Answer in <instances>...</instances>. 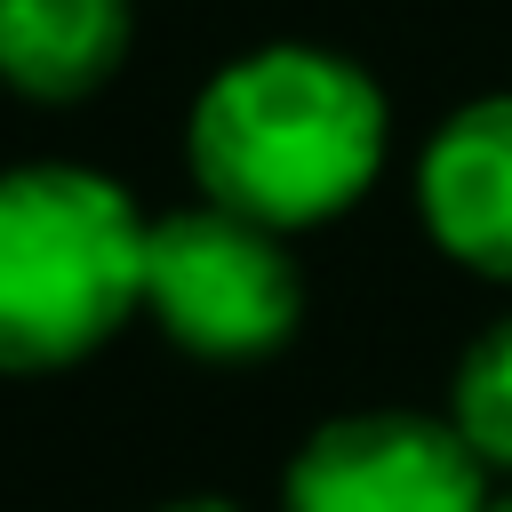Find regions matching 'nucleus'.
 I'll return each instance as SVG.
<instances>
[{
    "instance_id": "nucleus-1",
    "label": "nucleus",
    "mask_w": 512,
    "mask_h": 512,
    "mask_svg": "<svg viewBox=\"0 0 512 512\" xmlns=\"http://www.w3.org/2000/svg\"><path fill=\"white\" fill-rule=\"evenodd\" d=\"M384 144H392L384 88L352 56L304 48V40L232 56L192 96V120H184L200 192L272 232H312L344 216L376 184Z\"/></svg>"
},
{
    "instance_id": "nucleus-2",
    "label": "nucleus",
    "mask_w": 512,
    "mask_h": 512,
    "mask_svg": "<svg viewBox=\"0 0 512 512\" xmlns=\"http://www.w3.org/2000/svg\"><path fill=\"white\" fill-rule=\"evenodd\" d=\"M144 232L136 200L64 160L0 176V376H48L88 360L144 312Z\"/></svg>"
},
{
    "instance_id": "nucleus-3",
    "label": "nucleus",
    "mask_w": 512,
    "mask_h": 512,
    "mask_svg": "<svg viewBox=\"0 0 512 512\" xmlns=\"http://www.w3.org/2000/svg\"><path fill=\"white\" fill-rule=\"evenodd\" d=\"M144 312L168 328L176 352L248 368L272 360L304 320V272L288 256V232L232 216L216 200L152 216L144 232Z\"/></svg>"
},
{
    "instance_id": "nucleus-4",
    "label": "nucleus",
    "mask_w": 512,
    "mask_h": 512,
    "mask_svg": "<svg viewBox=\"0 0 512 512\" xmlns=\"http://www.w3.org/2000/svg\"><path fill=\"white\" fill-rule=\"evenodd\" d=\"M488 464L448 416L360 408L328 416L280 480V512H480Z\"/></svg>"
},
{
    "instance_id": "nucleus-5",
    "label": "nucleus",
    "mask_w": 512,
    "mask_h": 512,
    "mask_svg": "<svg viewBox=\"0 0 512 512\" xmlns=\"http://www.w3.org/2000/svg\"><path fill=\"white\" fill-rule=\"evenodd\" d=\"M416 216L432 248L480 280H512V88L456 104L416 160Z\"/></svg>"
},
{
    "instance_id": "nucleus-6",
    "label": "nucleus",
    "mask_w": 512,
    "mask_h": 512,
    "mask_svg": "<svg viewBox=\"0 0 512 512\" xmlns=\"http://www.w3.org/2000/svg\"><path fill=\"white\" fill-rule=\"evenodd\" d=\"M136 40V0H0V80L24 104L96 96Z\"/></svg>"
},
{
    "instance_id": "nucleus-7",
    "label": "nucleus",
    "mask_w": 512,
    "mask_h": 512,
    "mask_svg": "<svg viewBox=\"0 0 512 512\" xmlns=\"http://www.w3.org/2000/svg\"><path fill=\"white\" fill-rule=\"evenodd\" d=\"M448 424L464 432V448L488 472H512V312L464 344V360L448 376Z\"/></svg>"
},
{
    "instance_id": "nucleus-8",
    "label": "nucleus",
    "mask_w": 512,
    "mask_h": 512,
    "mask_svg": "<svg viewBox=\"0 0 512 512\" xmlns=\"http://www.w3.org/2000/svg\"><path fill=\"white\" fill-rule=\"evenodd\" d=\"M160 512H232V504H216V496H184V504H160Z\"/></svg>"
},
{
    "instance_id": "nucleus-9",
    "label": "nucleus",
    "mask_w": 512,
    "mask_h": 512,
    "mask_svg": "<svg viewBox=\"0 0 512 512\" xmlns=\"http://www.w3.org/2000/svg\"><path fill=\"white\" fill-rule=\"evenodd\" d=\"M480 512H512V488H488V504Z\"/></svg>"
}]
</instances>
